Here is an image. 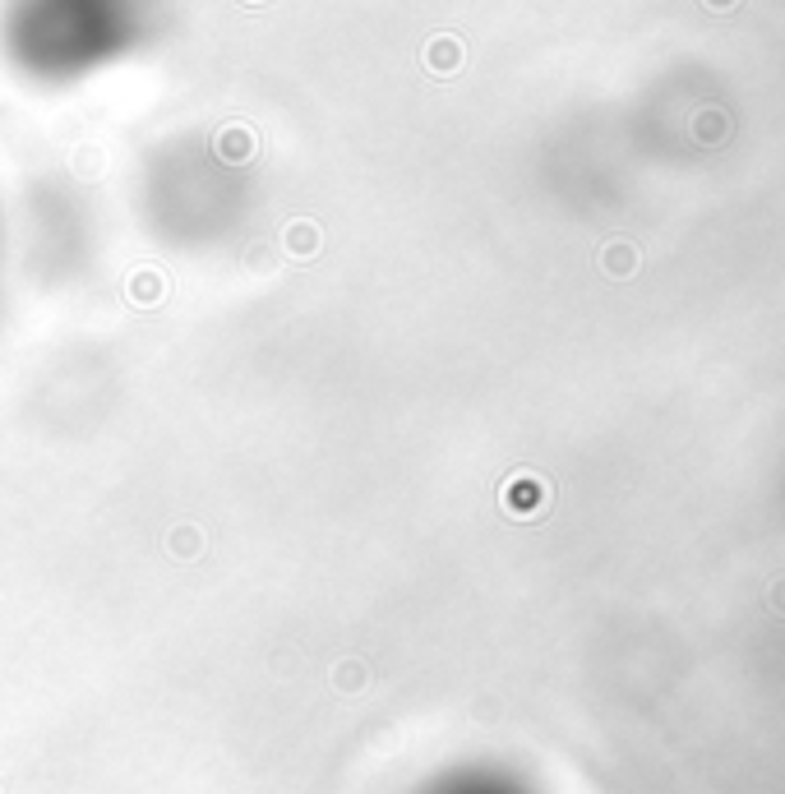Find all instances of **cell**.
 I'll list each match as a JSON object with an SVG mask.
<instances>
[{"label":"cell","instance_id":"6da1fadb","mask_svg":"<svg viewBox=\"0 0 785 794\" xmlns=\"http://www.w3.org/2000/svg\"><path fill=\"white\" fill-rule=\"evenodd\" d=\"M28 42L37 61L79 56L93 47H107L130 24V0H28Z\"/></svg>","mask_w":785,"mask_h":794},{"label":"cell","instance_id":"7a4b0ae2","mask_svg":"<svg viewBox=\"0 0 785 794\" xmlns=\"http://www.w3.org/2000/svg\"><path fill=\"white\" fill-rule=\"evenodd\" d=\"M693 130H698L702 144H721L725 134H730V121H725L721 111H702L698 121H693Z\"/></svg>","mask_w":785,"mask_h":794},{"label":"cell","instance_id":"3957f363","mask_svg":"<svg viewBox=\"0 0 785 794\" xmlns=\"http://www.w3.org/2000/svg\"><path fill=\"white\" fill-rule=\"evenodd\" d=\"M605 268H610V273H633V250H628V245H610Z\"/></svg>","mask_w":785,"mask_h":794},{"label":"cell","instance_id":"277c9868","mask_svg":"<svg viewBox=\"0 0 785 794\" xmlns=\"http://www.w3.org/2000/svg\"><path fill=\"white\" fill-rule=\"evenodd\" d=\"M767 605H772L776 614H785V578H781V582H776V587H772V596H767Z\"/></svg>","mask_w":785,"mask_h":794},{"label":"cell","instance_id":"5b68a950","mask_svg":"<svg viewBox=\"0 0 785 794\" xmlns=\"http://www.w3.org/2000/svg\"><path fill=\"white\" fill-rule=\"evenodd\" d=\"M702 5H707V10H735L739 0H702Z\"/></svg>","mask_w":785,"mask_h":794}]
</instances>
